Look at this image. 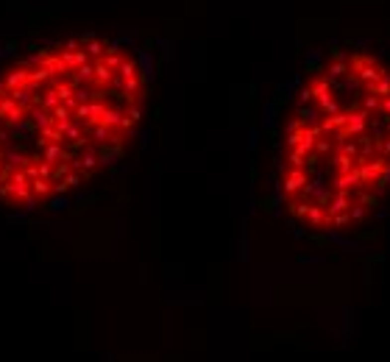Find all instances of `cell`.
Segmentation results:
<instances>
[{"label":"cell","instance_id":"obj_1","mask_svg":"<svg viewBox=\"0 0 390 362\" xmlns=\"http://www.w3.org/2000/svg\"><path fill=\"white\" fill-rule=\"evenodd\" d=\"M273 198L296 234L357 251L390 226V48L310 50L273 128Z\"/></svg>","mask_w":390,"mask_h":362},{"label":"cell","instance_id":"obj_2","mask_svg":"<svg viewBox=\"0 0 390 362\" xmlns=\"http://www.w3.org/2000/svg\"><path fill=\"white\" fill-rule=\"evenodd\" d=\"M151 92L134 45L73 36L0 72V201L42 206L73 195L126 156Z\"/></svg>","mask_w":390,"mask_h":362}]
</instances>
